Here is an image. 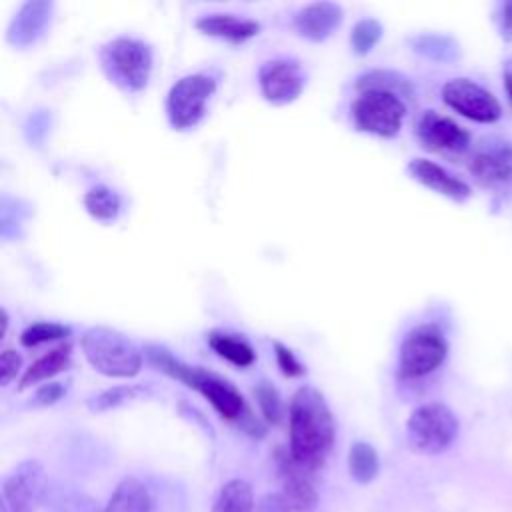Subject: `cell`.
I'll list each match as a JSON object with an SVG mask.
<instances>
[{"label":"cell","mask_w":512,"mask_h":512,"mask_svg":"<svg viewBox=\"0 0 512 512\" xmlns=\"http://www.w3.org/2000/svg\"><path fill=\"white\" fill-rule=\"evenodd\" d=\"M290 456L310 472L324 466L334 444V416L324 396L312 388L302 386L294 392L288 408Z\"/></svg>","instance_id":"obj_1"},{"label":"cell","mask_w":512,"mask_h":512,"mask_svg":"<svg viewBox=\"0 0 512 512\" xmlns=\"http://www.w3.org/2000/svg\"><path fill=\"white\" fill-rule=\"evenodd\" d=\"M90 366L110 378H132L142 368V350L122 332L94 326L80 340Z\"/></svg>","instance_id":"obj_2"},{"label":"cell","mask_w":512,"mask_h":512,"mask_svg":"<svg viewBox=\"0 0 512 512\" xmlns=\"http://www.w3.org/2000/svg\"><path fill=\"white\" fill-rule=\"evenodd\" d=\"M102 70L122 90H142L152 72V50L146 42L136 38H114L100 50Z\"/></svg>","instance_id":"obj_3"},{"label":"cell","mask_w":512,"mask_h":512,"mask_svg":"<svg viewBox=\"0 0 512 512\" xmlns=\"http://www.w3.org/2000/svg\"><path fill=\"white\" fill-rule=\"evenodd\" d=\"M448 354V342L438 324L414 326L402 340L398 352L400 378H424L438 370Z\"/></svg>","instance_id":"obj_4"},{"label":"cell","mask_w":512,"mask_h":512,"mask_svg":"<svg viewBox=\"0 0 512 512\" xmlns=\"http://www.w3.org/2000/svg\"><path fill=\"white\" fill-rule=\"evenodd\" d=\"M458 436L456 414L440 402H428L412 410L406 422V438L412 450L422 454H440Z\"/></svg>","instance_id":"obj_5"},{"label":"cell","mask_w":512,"mask_h":512,"mask_svg":"<svg viewBox=\"0 0 512 512\" xmlns=\"http://www.w3.org/2000/svg\"><path fill=\"white\" fill-rule=\"evenodd\" d=\"M170 376L184 382L188 388L198 390L224 420L244 424L250 418L242 394L230 382L218 378L216 374H210L198 366H188L182 360H178L172 366Z\"/></svg>","instance_id":"obj_6"},{"label":"cell","mask_w":512,"mask_h":512,"mask_svg":"<svg viewBox=\"0 0 512 512\" xmlns=\"http://www.w3.org/2000/svg\"><path fill=\"white\" fill-rule=\"evenodd\" d=\"M406 106L398 94L386 90H362L352 104V118L358 130L392 138L400 132Z\"/></svg>","instance_id":"obj_7"},{"label":"cell","mask_w":512,"mask_h":512,"mask_svg":"<svg viewBox=\"0 0 512 512\" xmlns=\"http://www.w3.org/2000/svg\"><path fill=\"white\" fill-rule=\"evenodd\" d=\"M216 92V80L208 74H188L176 80L166 98V114L176 130L194 128L204 112L206 104Z\"/></svg>","instance_id":"obj_8"},{"label":"cell","mask_w":512,"mask_h":512,"mask_svg":"<svg viewBox=\"0 0 512 512\" xmlns=\"http://www.w3.org/2000/svg\"><path fill=\"white\" fill-rule=\"evenodd\" d=\"M442 100L460 116L480 124H492L502 116L498 98L470 78L448 80L442 86Z\"/></svg>","instance_id":"obj_9"},{"label":"cell","mask_w":512,"mask_h":512,"mask_svg":"<svg viewBox=\"0 0 512 512\" xmlns=\"http://www.w3.org/2000/svg\"><path fill=\"white\" fill-rule=\"evenodd\" d=\"M468 170L482 188H502L512 182V142L504 138L482 140L468 160Z\"/></svg>","instance_id":"obj_10"},{"label":"cell","mask_w":512,"mask_h":512,"mask_svg":"<svg viewBox=\"0 0 512 512\" xmlns=\"http://www.w3.org/2000/svg\"><path fill=\"white\" fill-rule=\"evenodd\" d=\"M46 492L44 468L38 460L20 462L2 484V504L10 512H34Z\"/></svg>","instance_id":"obj_11"},{"label":"cell","mask_w":512,"mask_h":512,"mask_svg":"<svg viewBox=\"0 0 512 512\" xmlns=\"http://www.w3.org/2000/svg\"><path fill=\"white\" fill-rule=\"evenodd\" d=\"M276 468L280 478V494L292 512H314L318 504V492L314 484V472L300 466L288 450H278Z\"/></svg>","instance_id":"obj_12"},{"label":"cell","mask_w":512,"mask_h":512,"mask_svg":"<svg viewBox=\"0 0 512 512\" xmlns=\"http://www.w3.org/2000/svg\"><path fill=\"white\" fill-rule=\"evenodd\" d=\"M416 134L424 148L448 156H458L466 152L472 142L468 130L456 124L452 118L438 114L436 110H426L420 116L416 124Z\"/></svg>","instance_id":"obj_13"},{"label":"cell","mask_w":512,"mask_h":512,"mask_svg":"<svg viewBox=\"0 0 512 512\" xmlns=\"http://www.w3.org/2000/svg\"><path fill=\"white\" fill-rule=\"evenodd\" d=\"M262 96L272 104H288L296 100L304 88V74L296 60H268L258 70Z\"/></svg>","instance_id":"obj_14"},{"label":"cell","mask_w":512,"mask_h":512,"mask_svg":"<svg viewBox=\"0 0 512 512\" xmlns=\"http://www.w3.org/2000/svg\"><path fill=\"white\" fill-rule=\"evenodd\" d=\"M408 172L410 176L420 182L422 186L434 190L436 194L440 196H446L454 202H464L472 196V190L470 186L460 180L458 176L450 174L444 166L432 162V160H426V158H414L410 164H408Z\"/></svg>","instance_id":"obj_15"},{"label":"cell","mask_w":512,"mask_h":512,"mask_svg":"<svg viewBox=\"0 0 512 512\" xmlns=\"http://www.w3.org/2000/svg\"><path fill=\"white\" fill-rule=\"evenodd\" d=\"M344 12L332 2H312L300 8L294 16V30L312 42L326 40L342 22Z\"/></svg>","instance_id":"obj_16"},{"label":"cell","mask_w":512,"mask_h":512,"mask_svg":"<svg viewBox=\"0 0 512 512\" xmlns=\"http://www.w3.org/2000/svg\"><path fill=\"white\" fill-rule=\"evenodd\" d=\"M196 28L212 38L228 40L232 44L246 42L260 32V24L250 18H238L234 14H208L196 20Z\"/></svg>","instance_id":"obj_17"},{"label":"cell","mask_w":512,"mask_h":512,"mask_svg":"<svg viewBox=\"0 0 512 512\" xmlns=\"http://www.w3.org/2000/svg\"><path fill=\"white\" fill-rule=\"evenodd\" d=\"M50 10H52V4L48 2L24 4L10 24L8 40L18 46H26L34 42L42 34L46 22L50 20Z\"/></svg>","instance_id":"obj_18"},{"label":"cell","mask_w":512,"mask_h":512,"mask_svg":"<svg viewBox=\"0 0 512 512\" xmlns=\"http://www.w3.org/2000/svg\"><path fill=\"white\" fill-rule=\"evenodd\" d=\"M152 500L146 486L138 478H124L114 488L102 512H150Z\"/></svg>","instance_id":"obj_19"},{"label":"cell","mask_w":512,"mask_h":512,"mask_svg":"<svg viewBox=\"0 0 512 512\" xmlns=\"http://www.w3.org/2000/svg\"><path fill=\"white\" fill-rule=\"evenodd\" d=\"M68 364H70V344H60V346L52 348L48 354L40 356L36 362H32L26 368V372L20 378V390L28 388L32 384L50 380L58 372L66 370Z\"/></svg>","instance_id":"obj_20"},{"label":"cell","mask_w":512,"mask_h":512,"mask_svg":"<svg viewBox=\"0 0 512 512\" xmlns=\"http://www.w3.org/2000/svg\"><path fill=\"white\" fill-rule=\"evenodd\" d=\"M208 346L224 360H228L230 364L238 366V368H246L250 364H254L256 354L252 350V346L240 338L238 334H230V332H222V330H214L208 334Z\"/></svg>","instance_id":"obj_21"},{"label":"cell","mask_w":512,"mask_h":512,"mask_svg":"<svg viewBox=\"0 0 512 512\" xmlns=\"http://www.w3.org/2000/svg\"><path fill=\"white\" fill-rule=\"evenodd\" d=\"M254 492L246 480H228L212 506V512H254Z\"/></svg>","instance_id":"obj_22"},{"label":"cell","mask_w":512,"mask_h":512,"mask_svg":"<svg viewBox=\"0 0 512 512\" xmlns=\"http://www.w3.org/2000/svg\"><path fill=\"white\" fill-rule=\"evenodd\" d=\"M380 470L378 452L368 442H354L348 452V472L358 484H368Z\"/></svg>","instance_id":"obj_23"},{"label":"cell","mask_w":512,"mask_h":512,"mask_svg":"<svg viewBox=\"0 0 512 512\" xmlns=\"http://www.w3.org/2000/svg\"><path fill=\"white\" fill-rule=\"evenodd\" d=\"M84 206L92 218L100 222H110L120 212V198L114 190L106 186H94L86 192Z\"/></svg>","instance_id":"obj_24"},{"label":"cell","mask_w":512,"mask_h":512,"mask_svg":"<svg viewBox=\"0 0 512 512\" xmlns=\"http://www.w3.org/2000/svg\"><path fill=\"white\" fill-rule=\"evenodd\" d=\"M358 88L362 90H386V92H394V94H408L410 92V84L408 80H404L402 76L394 74V72H368L364 76L358 78Z\"/></svg>","instance_id":"obj_25"},{"label":"cell","mask_w":512,"mask_h":512,"mask_svg":"<svg viewBox=\"0 0 512 512\" xmlns=\"http://www.w3.org/2000/svg\"><path fill=\"white\" fill-rule=\"evenodd\" d=\"M382 36V24L376 18H362L354 24L350 44L356 54H368Z\"/></svg>","instance_id":"obj_26"},{"label":"cell","mask_w":512,"mask_h":512,"mask_svg":"<svg viewBox=\"0 0 512 512\" xmlns=\"http://www.w3.org/2000/svg\"><path fill=\"white\" fill-rule=\"evenodd\" d=\"M70 334V328L64 324H56V322H36L32 326H28L22 336L20 342L28 348L32 346H40L46 342H54V340H62Z\"/></svg>","instance_id":"obj_27"},{"label":"cell","mask_w":512,"mask_h":512,"mask_svg":"<svg viewBox=\"0 0 512 512\" xmlns=\"http://www.w3.org/2000/svg\"><path fill=\"white\" fill-rule=\"evenodd\" d=\"M254 394H256L258 406H260L262 416L266 418V422L276 424V422L280 420V416H282V400H280L278 390H276L270 382L262 380V382L256 386Z\"/></svg>","instance_id":"obj_28"},{"label":"cell","mask_w":512,"mask_h":512,"mask_svg":"<svg viewBox=\"0 0 512 512\" xmlns=\"http://www.w3.org/2000/svg\"><path fill=\"white\" fill-rule=\"evenodd\" d=\"M138 392H140V388H134V386H118V388L106 390L100 396H96L94 402H90V406L94 410H108V408L120 406L122 402L134 398Z\"/></svg>","instance_id":"obj_29"},{"label":"cell","mask_w":512,"mask_h":512,"mask_svg":"<svg viewBox=\"0 0 512 512\" xmlns=\"http://www.w3.org/2000/svg\"><path fill=\"white\" fill-rule=\"evenodd\" d=\"M274 354H276V362H278L282 374H286L290 378L304 374V366L298 362V358L294 356V352L290 348H286L280 342H274Z\"/></svg>","instance_id":"obj_30"},{"label":"cell","mask_w":512,"mask_h":512,"mask_svg":"<svg viewBox=\"0 0 512 512\" xmlns=\"http://www.w3.org/2000/svg\"><path fill=\"white\" fill-rule=\"evenodd\" d=\"M20 366H22L20 354L16 350H12V348H6L2 352V356H0V384L2 386L10 384L16 378Z\"/></svg>","instance_id":"obj_31"},{"label":"cell","mask_w":512,"mask_h":512,"mask_svg":"<svg viewBox=\"0 0 512 512\" xmlns=\"http://www.w3.org/2000/svg\"><path fill=\"white\" fill-rule=\"evenodd\" d=\"M498 32L504 42H512V2H504L498 6Z\"/></svg>","instance_id":"obj_32"},{"label":"cell","mask_w":512,"mask_h":512,"mask_svg":"<svg viewBox=\"0 0 512 512\" xmlns=\"http://www.w3.org/2000/svg\"><path fill=\"white\" fill-rule=\"evenodd\" d=\"M64 394V386L58 384V382H50V384H44L42 388H38L36 396H34V404L38 406H48V404H54L56 400H60Z\"/></svg>","instance_id":"obj_33"},{"label":"cell","mask_w":512,"mask_h":512,"mask_svg":"<svg viewBox=\"0 0 512 512\" xmlns=\"http://www.w3.org/2000/svg\"><path fill=\"white\" fill-rule=\"evenodd\" d=\"M256 512H292L288 508V504L284 502L282 494L276 492V494H266L258 500L256 504Z\"/></svg>","instance_id":"obj_34"},{"label":"cell","mask_w":512,"mask_h":512,"mask_svg":"<svg viewBox=\"0 0 512 512\" xmlns=\"http://www.w3.org/2000/svg\"><path fill=\"white\" fill-rule=\"evenodd\" d=\"M502 84H504V92L508 96V102L512 104V58H508L504 62V68H502Z\"/></svg>","instance_id":"obj_35"},{"label":"cell","mask_w":512,"mask_h":512,"mask_svg":"<svg viewBox=\"0 0 512 512\" xmlns=\"http://www.w3.org/2000/svg\"><path fill=\"white\" fill-rule=\"evenodd\" d=\"M0 512H10V510H8V508L2 504V506H0Z\"/></svg>","instance_id":"obj_36"}]
</instances>
